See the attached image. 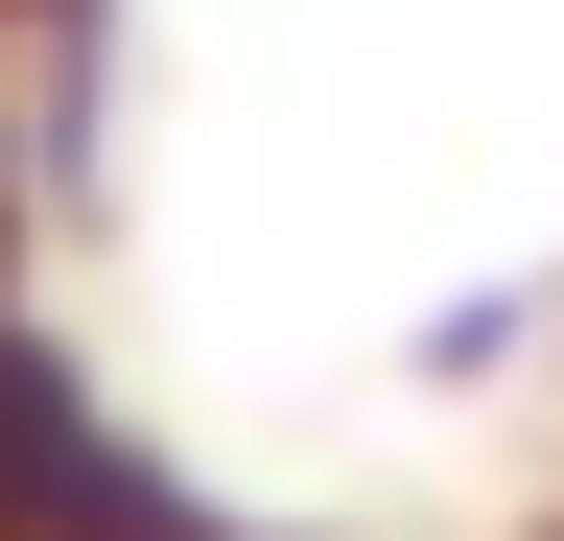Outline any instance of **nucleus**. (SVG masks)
Returning a JSON list of instances; mask_svg holds the SVG:
<instances>
[{"label": "nucleus", "mask_w": 564, "mask_h": 541, "mask_svg": "<svg viewBox=\"0 0 564 541\" xmlns=\"http://www.w3.org/2000/svg\"><path fill=\"white\" fill-rule=\"evenodd\" d=\"M70 72H95V0H0V259H24V188H47Z\"/></svg>", "instance_id": "1"}]
</instances>
